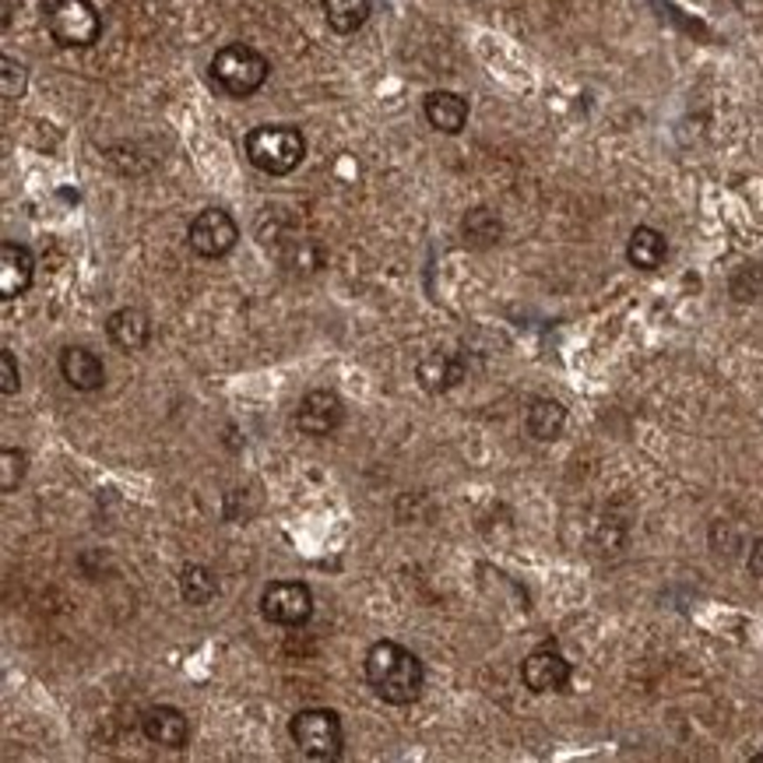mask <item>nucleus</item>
Instances as JSON below:
<instances>
[{"label":"nucleus","mask_w":763,"mask_h":763,"mask_svg":"<svg viewBox=\"0 0 763 763\" xmlns=\"http://www.w3.org/2000/svg\"><path fill=\"white\" fill-rule=\"evenodd\" d=\"M366 683L384 704H416L425 686V668L416 651L398 641H377L366 651Z\"/></svg>","instance_id":"1"},{"label":"nucleus","mask_w":763,"mask_h":763,"mask_svg":"<svg viewBox=\"0 0 763 763\" xmlns=\"http://www.w3.org/2000/svg\"><path fill=\"white\" fill-rule=\"evenodd\" d=\"M251 166L268 176H289L307 158V137L289 123H261L243 141Z\"/></svg>","instance_id":"2"},{"label":"nucleus","mask_w":763,"mask_h":763,"mask_svg":"<svg viewBox=\"0 0 763 763\" xmlns=\"http://www.w3.org/2000/svg\"><path fill=\"white\" fill-rule=\"evenodd\" d=\"M208 75H211V81H215L225 96L246 99V96H254V92H261V88H264V81H268V75H272V64L254 46L229 43V46H222L215 53V57H211Z\"/></svg>","instance_id":"3"},{"label":"nucleus","mask_w":763,"mask_h":763,"mask_svg":"<svg viewBox=\"0 0 763 763\" xmlns=\"http://www.w3.org/2000/svg\"><path fill=\"white\" fill-rule=\"evenodd\" d=\"M43 22L64 49L92 46L102 32V18L88 0H43Z\"/></svg>","instance_id":"4"},{"label":"nucleus","mask_w":763,"mask_h":763,"mask_svg":"<svg viewBox=\"0 0 763 763\" xmlns=\"http://www.w3.org/2000/svg\"><path fill=\"white\" fill-rule=\"evenodd\" d=\"M289 736L299 747L307 760H339L345 747V732H342V718L328 711V707H307V711H296L289 721Z\"/></svg>","instance_id":"5"},{"label":"nucleus","mask_w":763,"mask_h":763,"mask_svg":"<svg viewBox=\"0 0 763 763\" xmlns=\"http://www.w3.org/2000/svg\"><path fill=\"white\" fill-rule=\"evenodd\" d=\"M187 243H190V251L198 257L219 261L240 243V225L225 208H204L187 225Z\"/></svg>","instance_id":"6"},{"label":"nucleus","mask_w":763,"mask_h":763,"mask_svg":"<svg viewBox=\"0 0 763 763\" xmlns=\"http://www.w3.org/2000/svg\"><path fill=\"white\" fill-rule=\"evenodd\" d=\"M261 616L275 627H303L313 616V591L303 580H272L261 591Z\"/></svg>","instance_id":"7"},{"label":"nucleus","mask_w":763,"mask_h":763,"mask_svg":"<svg viewBox=\"0 0 763 763\" xmlns=\"http://www.w3.org/2000/svg\"><path fill=\"white\" fill-rule=\"evenodd\" d=\"M342 422H345V401L331 387L307 390L296 408V425L307 436H331Z\"/></svg>","instance_id":"8"},{"label":"nucleus","mask_w":763,"mask_h":763,"mask_svg":"<svg viewBox=\"0 0 763 763\" xmlns=\"http://www.w3.org/2000/svg\"><path fill=\"white\" fill-rule=\"evenodd\" d=\"M571 676H574L571 662H566L563 654L556 648H549V644L535 648L521 662V679H524V686L531 689V694H560V689L571 686Z\"/></svg>","instance_id":"9"},{"label":"nucleus","mask_w":763,"mask_h":763,"mask_svg":"<svg viewBox=\"0 0 763 763\" xmlns=\"http://www.w3.org/2000/svg\"><path fill=\"white\" fill-rule=\"evenodd\" d=\"M141 732H145V739L155 742V747L184 750L187 739H190V725H187V715L180 711V707L155 704L141 715Z\"/></svg>","instance_id":"10"},{"label":"nucleus","mask_w":763,"mask_h":763,"mask_svg":"<svg viewBox=\"0 0 763 763\" xmlns=\"http://www.w3.org/2000/svg\"><path fill=\"white\" fill-rule=\"evenodd\" d=\"M60 377L67 380V387L81 390V395H92V390H99L106 384V366L96 352L70 345L60 352Z\"/></svg>","instance_id":"11"},{"label":"nucleus","mask_w":763,"mask_h":763,"mask_svg":"<svg viewBox=\"0 0 763 763\" xmlns=\"http://www.w3.org/2000/svg\"><path fill=\"white\" fill-rule=\"evenodd\" d=\"M32 275H35V261L29 254V246L11 240L0 246V296L4 299L25 296L32 286Z\"/></svg>","instance_id":"12"},{"label":"nucleus","mask_w":763,"mask_h":763,"mask_svg":"<svg viewBox=\"0 0 763 763\" xmlns=\"http://www.w3.org/2000/svg\"><path fill=\"white\" fill-rule=\"evenodd\" d=\"M106 334H110V342L120 352H141L152 339V324L137 307H123V310L110 313V321H106Z\"/></svg>","instance_id":"13"},{"label":"nucleus","mask_w":763,"mask_h":763,"mask_svg":"<svg viewBox=\"0 0 763 763\" xmlns=\"http://www.w3.org/2000/svg\"><path fill=\"white\" fill-rule=\"evenodd\" d=\"M422 113L430 120V128L440 134H461L468 123V102L457 92H430L422 102Z\"/></svg>","instance_id":"14"},{"label":"nucleus","mask_w":763,"mask_h":763,"mask_svg":"<svg viewBox=\"0 0 763 763\" xmlns=\"http://www.w3.org/2000/svg\"><path fill=\"white\" fill-rule=\"evenodd\" d=\"M416 374L430 395H443V390H451L465 380V363H461V356H454V352H430V356L419 363Z\"/></svg>","instance_id":"15"},{"label":"nucleus","mask_w":763,"mask_h":763,"mask_svg":"<svg viewBox=\"0 0 763 763\" xmlns=\"http://www.w3.org/2000/svg\"><path fill=\"white\" fill-rule=\"evenodd\" d=\"M668 257V240L651 225H637L630 240H627V261L637 272H654L662 268Z\"/></svg>","instance_id":"16"},{"label":"nucleus","mask_w":763,"mask_h":763,"mask_svg":"<svg viewBox=\"0 0 763 763\" xmlns=\"http://www.w3.org/2000/svg\"><path fill=\"white\" fill-rule=\"evenodd\" d=\"M563 425H566V408L556 398H535L528 405V416H524L528 436H535L542 443H553V440H560Z\"/></svg>","instance_id":"17"},{"label":"nucleus","mask_w":763,"mask_h":763,"mask_svg":"<svg viewBox=\"0 0 763 763\" xmlns=\"http://www.w3.org/2000/svg\"><path fill=\"white\" fill-rule=\"evenodd\" d=\"M321 4H324V18H328L331 32H339V35L360 32L369 22V11H374L369 0H321Z\"/></svg>","instance_id":"18"},{"label":"nucleus","mask_w":763,"mask_h":763,"mask_svg":"<svg viewBox=\"0 0 763 763\" xmlns=\"http://www.w3.org/2000/svg\"><path fill=\"white\" fill-rule=\"evenodd\" d=\"M180 595L187 606L193 609H204L211 598L219 595V577L208 571V566L201 563H187L184 571H180Z\"/></svg>","instance_id":"19"},{"label":"nucleus","mask_w":763,"mask_h":763,"mask_svg":"<svg viewBox=\"0 0 763 763\" xmlns=\"http://www.w3.org/2000/svg\"><path fill=\"white\" fill-rule=\"evenodd\" d=\"M461 233H465V240L472 246H493V243H500V236H504V222L489 208H472L465 215V222H461Z\"/></svg>","instance_id":"20"},{"label":"nucleus","mask_w":763,"mask_h":763,"mask_svg":"<svg viewBox=\"0 0 763 763\" xmlns=\"http://www.w3.org/2000/svg\"><path fill=\"white\" fill-rule=\"evenodd\" d=\"M25 451L18 447H4V454H0V489L4 493H14L18 486H22L25 478Z\"/></svg>","instance_id":"21"},{"label":"nucleus","mask_w":763,"mask_h":763,"mask_svg":"<svg viewBox=\"0 0 763 763\" xmlns=\"http://www.w3.org/2000/svg\"><path fill=\"white\" fill-rule=\"evenodd\" d=\"M4 81H0V88H4V99H22L25 96V85H29V70L25 64H18L14 57H4Z\"/></svg>","instance_id":"22"},{"label":"nucleus","mask_w":763,"mask_h":763,"mask_svg":"<svg viewBox=\"0 0 763 763\" xmlns=\"http://www.w3.org/2000/svg\"><path fill=\"white\" fill-rule=\"evenodd\" d=\"M18 363H14V352L11 349H0V390H4V395L11 398V395H18Z\"/></svg>","instance_id":"23"},{"label":"nucleus","mask_w":763,"mask_h":763,"mask_svg":"<svg viewBox=\"0 0 763 763\" xmlns=\"http://www.w3.org/2000/svg\"><path fill=\"white\" fill-rule=\"evenodd\" d=\"M747 563H750V574H753V577H763V539H756V542L750 545Z\"/></svg>","instance_id":"24"},{"label":"nucleus","mask_w":763,"mask_h":763,"mask_svg":"<svg viewBox=\"0 0 763 763\" xmlns=\"http://www.w3.org/2000/svg\"><path fill=\"white\" fill-rule=\"evenodd\" d=\"M739 4H747V0H739Z\"/></svg>","instance_id":"25"}]
</instances>
